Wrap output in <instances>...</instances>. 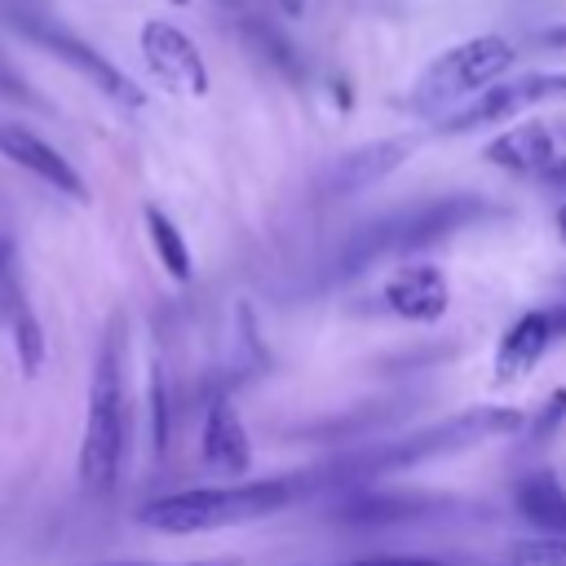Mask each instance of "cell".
Here are the masks:
<instances>
[{
  "label": "cell",
  "instance_id": "5bb4252c",
  "mask_svg": "<svg viewBox=\"0 0 566 566\" xmlns=\"http://www.w3.org/2000/svg\"><path fill=\"white\" fill-rule=\"evenodd\" d=\"M482 155H486V164H495V168H504V172H517V177L548 172V164L557 159L548 124H513V128H504L500 137H491Z\"/></svg>",
  "mask_w": 566,
  "mask_h": 566
},
{
  "label": "cell",
  "instance_id": "83f0119b",
  "mask_svg": "<svg viewBox=\"0 0 566 566\" xmlns=\"http://www.w3.org/2000/svg\"><path fill=\"white\" fill-rule=\"evenodd\" d=\"M172 4H190V0H172Z\"/></svg>",
  "mask_w": 566,
  "mask_h": 566
},
{
  "label": "cell",
  "instance_id": "8fae6325",
  "mask_svg": "<svg viewBox=\"0 0 566 566\" xmlns=\"http://www.w3.org/2000/svg\"><path fill=\"white\" fill-rule=\"evenodd\" d=\"M380 301H385L389 314H398V318H407V323H433V318L447 314L451 292H447V279H442L438 265L416 261V265L394 270V279L385 283Z\"/></svg>",
  "mask_w": 566,
  "mask_h": 566
},
{
  "label": "cell",
  "instance_id": "e0dca14e",
  "mask_svg": "<svg viewBox=\"0 0 566 566\" xmlns=\"http://www.w3.org/2000/svg\"><path fill=\"white\" fill-rule=\"evenodd\" d=\"M146 230H150V248H155L159 265H164V270H168L177 283H186V279L195 274L186 234H181V230L172 226V217H168V212H159L155 203H146Z\"/></svg>",
  "mask_w": 566,
  "mask_h": 566
},
{
  "label": "cell",
  "instance_id": "52a82bcc",
  "mask_svg": "<svg viewBox=\"0 0 566 566\" xmlns=\"http://www.w3.org/2000/svg\"><path fill=\"white\" fill-rule=\"evenodd\" d=\"M0 155H4L9 164H18L22 172L40 177L44 186H53L57 195H66V199H75V203L88 199V186H84V177L71 168V159H66L57 146H49L40 133H31L27 124H0Z\"/></svg>",
  "mask_w": 566,
  "mask_h": 566
},
{
  "label": "cell",
  "instance_id": "d6986e66",
  "mask_svg": "<svg viewBox=\"0 0 566 566\" xmlns=\"http://www.w3.org/2000/svg\"><path fill=\"white\" fill-rule=\"evenodd\" d=\"M150 433H155V451L168 447V398H164V376H159V363L150 367Z\"/></svg>",
  "mask_w": 566,
  "mask_h": 566
},
{
  "label": "cell",
  "instance_id": "277c9868",
  "mask_svg": "<svg viewBox=\"0 0 566 566\" xmlns=\"http://www.w3.org/2000/svg\"><path fill=\"white\" fill-rule=\"evenodd\" d=\"M513 57H517V49L504 35H473L424 66L411 102L420 111H438V106H451L460 97H473V93L491 88L513 66Z\"/></svg>",
  "mask_w": 566,
  "mask_h": 566
},
{
  "label": "cell",
  "instance_id": "484cf974",
  "mask_svg": "<svg viewBox=\"0 0 566 566\" xmlns=\"http://www.w3.org/2000/svg\"><path fill=\"white\" fill-rule=\"evenodd\" d=\"M548 93L553 97H566V71L562 75H548Z\"/></svg>",
  "mask_w": 566,
  "mask_h": 566
},
{
  "label": "cell",
  "instance_id": "d4e9b609",
  "mask_svg": "<svg viewBox=\"0 0 566 566\" xmlns=\"http://www.w3.org/2000/svg\"><path fill=\"white\" fill-rule=\"evenodd\" d=\"M274 4H279L287 18H301V13H305V0H274Z\"/></svg>",
  "mask_w": 566,
  "mask_h": 566
},
{
  "label": "cell",
  "instance_id": "7402d4cb",
  "mask_svg": "<svg viewBox=\"0 0 566 566\" xmlns=\"http://www.w3.org/2000/svg\"><path fill=\"white\" fill-rule=\"evenodd\" d=\"M115 566H234V562H115Z\"/></svg>",
  "mask_w": 566,
  "mask_h": 566
},
{
  "label": "cell",
  "instance_id": "4fadbf2b",
  "mask_svg": "<svg viewBox=\"0 0 566 566\" xmlns=\"http://www.w3.org/2000/svg\"><path fill=\"white\" fill-rule=\"evenodd\" d=\"M199 451H203V464H208L212 473H226V478H243L248 464H252V447H248L243 420H239V411L230 407V398H221V394H212V402H208V411H203Z\"/></svg>",
  "mask_w": 566,
  "mask_h": 566
},
{
  "label": "cell",
  "instance_id": "603a6c76",
  "mask_svg": "<svg viewBox=\"0 0 566 566\" xmlns=\"http://www.w3.org/2000/svg\"><path fill=\"white\" fill-rule=\"evenodd\" d=\"M539 40H544L548 49H566V22H562V27H548Z\"/></svg>",
  "mask_w": 566,
  "mask_h": 566
},
{
  "label": "cell",
  "instance_id": "44dd1931",
  "mask_svg": "<svg viewBox=\"0 0 566 566\" xmlns=\"http://www.w3.org/2000/svg\"><path fill=\"white\" fill-rule=\"evenodd\" d=\"M340 566H442L433 557H358V562H340Z\"/></svg>",
  "mask_w": 566,
  "mask_h": 566
},
{
  "label": "cell",
  "instance_id": "2e32d148",
  "mask_svg": "<svg viewBox=\"0 0 566 566\" xmlns=\"http://www.w3.org/2000/svg\"><path fill=\"white\" fill-rule=\"evenodd\" d=\"M517 513L539 535H562L566 539V486L553 473H531V478L517 482Z\"/></svg>",
  "mask_w": 566,
  "mask_h": 566
},
{
  "label": "cell",
  "instance_id": "ac0fdd59",
  "mask_svg": "<svg viewBox=\"0 0 566 566\" xmlns=\"http://www.w3.org/2000/svg\"><path fill=\"white\" fill-rule=\"evenodd\" d=\"M517 566H566V539L562 535H539V539H517L513 544Z\"/></svg>",
  "mask_w": 566,
  "mask_h": 566
},
{
  "label": "cell",
  "instance_id": "30bf717a",
  "mask_svg": "<svg viewBox=\"0 0 566 566\" xmlns=\"http://www.w3.org/2000/svg\"><path fill=\"white\" fill-rule=\"evenodd\" d=\"M22 31L31 35V40H40L44 49H53L62 62H71L80 75H88L106 97H115V102H128V106H137L142 102V93H137V84L128 80V75H119L93 44H84V40H75L71 31H62V27H49V22H40V18H22Z\"/></svg>",
  "mask_w": 566,
  "mask_h": 566
},
{
  "label": "cell",
  "instance_id": "4316f807",
  "mask_svg": "<svg viewBox=\"0 0 566 566\" xmlns=\"http://www.w3.org/2000/svg\"><path fill=\"white\" fill-rule=\"evenodd\" d=\"M557 230H562V239H566V203L557 208Z\"/></svg>",
  "mask_w": 566,
  "mask_h": 566
},
{
  "label": "cell",
  "instance_id": "9c48e42d",
  "mask_svg": "<svg viewBox=\"0 0 566 566\" xmlns=\"http://www.w3.org/2000/svg\"><path fill=\"white\" fill-rule=\"evenodd\" d=\"M553 340H566V310H526L509 332L500 336L495 349V380H522Z\"/></svg>",
  "mask_w": 566,
  "mask_h": 566
},
{
  "label": "cell",
  "instance_id": "ffe728a7",
  "mask_svg": "<svg viewBox=\"0 0 566 566\" xmlns=\"http://www.w3.org/2000/svg\"><path fill=\"white\" fill-rule=\"evenodd\" d=\"M562 416H566V389H557L548 402H544V411H539V420H535V438H544V433H553L557 424H562Z\"/></svg>",
  "mask_w": 566,
  "mask_h": 566
},
{
  "label": "cell",
  "instance_id": "7c38bea8",
  "mask_svg": "<svg viewBox=\"0 0 566 566\" xmlns=\"http://www.w3.org/2000/svg\"><path fill=\"white\" fill-rule=\"evenodd\" d=\"M553 97L548 93V75H526V80H513V84H491L482 88L473 102H464L455 115L442 119L447 133H469L478 124H495V119H513L517 111H526L531 102H544Z\"/></svg>",
  "mask_w": 566,
  "mask_h": 566
},
{
  "label": "cell",
  "instance_id": "9a60e30c",
  "mask_svg": "<svg viewBox=\"0 0 566 566\" xmlns=\"http://www.w3.org/2000/svg\"><path fill=\"white\" fill-rule=\"evenodd\" d=\"M407 155H411V137H380V142H371V146H358V150H349V155L336 164L332 186H336L340 195L367 190V186H376L385 172H394Z\"/></svg>",
  "mask_w": 566,
  "mask_h": 566
},
{
  "label": "cell",
  "instance_id": "8992f818",
  "mask_svg": "<svg viewBox=\"0 0 566 566\" xmlns=\"http://www.w3.org/2000/svg\"><path fill=\"white\" fill-rule=\"evenodd\" d=\"M142 57L159 75V84H168L172 93H186V97L208 93V62L181 27H172L164 18H150L142 27Z\"/></svg>",
  "mask_w": 566,
  "mask_h": 566
},
{
  "label": "cell",
  "instance_id": "6da1fadb",
  "mask_svg": "<svg viewBox=\"0 0 566 566\" xmlns=\"http://www.w3.org/2000/svg\"><path fill=\"white\" fill-rule=\"evenodd\" d=\"M287 504H292V482L265 478V482H230V486H195V491L159 495L142 504L137 522L159 535H199V531L261 522Z\"/></svg>",
  "mask_w": 566,
  "mask_h": 566
},
{
  "label": "cell",
  "instance_id": "3957f363",
  "mask_svg": "<svg viewBox=\"0 0 566 566\" xmlns=\"http://www.w3.org/2000/svg\"><path fill=\"white\" fill-rule=\"evenodd\" d=\"M482 212L478 199L469 195H442V199H429V203H416V208H402V212H389L380 221H367L345 248H340V274H358L363 265L389 256V252H407V248H424V243H438L447 239L451 230H460L464 221H473Z\"/></svg>",
  "mask_w": 566,
  "mask_h": 566
},
{
  "label": "cell",
  "instance_id": "5b68a950",
  "mask_svg": "<svg viewBox=\"0 0 566 566\" xmlns=\"http://www.w3.org/2000/svg\"><path fill=\"white\" fill-rule=\"evenodd\" d=\"M513 429H522L517 411H509V407H469V411L451 416L447 424H433V429L389 447L376 460V469H402V464L447 455V451H460V447H473V442H486V438H500V433H513Z\"/></svg>",
  "mask_w": 566,
  "mask_h": 566
},
{
  "label": "cell",
  "instance_id": "ba28073f",
  "mask_svg": "<svg viewBox=\"0 0 566 566\" xmlns=\"http://www.w3.org/2000/svg\"><path fill=\"white\" fill-rule=\"evenodd\" d=\"M0 323H4V332L13 340V354H18L22 371L35 376L40 363H44V332H40V318H35V310L27 301V287H22V274H18V256H13V248L4 239H0Z\"/></svg>",
  "mask_w": 566,
  "mask_h": 566
},
{
  "label": "cell",
  "instance_id": "7a4b0ae2",
  "mask_svg": "<svg viewBox=\"0 0 566 566\" xmlns=\"http://www.w3.org/2000/svg\"><path fill=\"white\" fill-rule=\"evenodd\" d=\"M128 438V402H124V349H119V323L106 332L97 371L88 385V416H84V438H80V482L88 491H106L119 473L124 442Z\"/></svg>",
  "mask_w": 566,
  "mask_h": 566
},
{
  "label": "cell",
  "instance_id": "cb8c5ba5",
  "mask_svg": "<svg viewBox=\"0 0 566 566\" xmlns=\"http://www.w3.org/2000/svg\"><path fill=\"white\" fill-rule=\"evenodd\" d=\"M544 177H548V181H553V186H566V159H553V164H548V172H544Z\"/></svg>",
  "mask_w": 566,
  "mask_h": 566
}]
</instances>
